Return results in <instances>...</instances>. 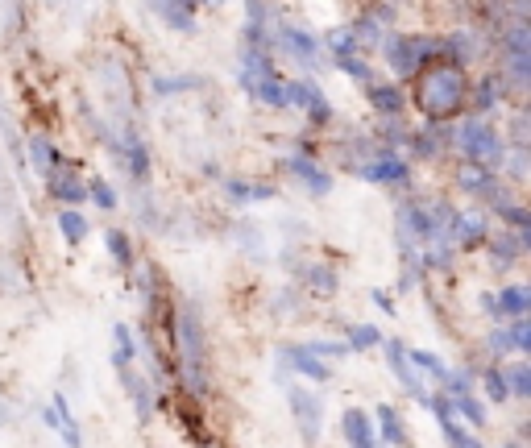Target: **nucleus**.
Segmentation results:
<instances>
[{"label": "nucleus", "instance_id": "nucleus-4", "mask_svg": "<svg viewBox=\"0 0 531 448\" xmlns=\"http://www.w3.org/2000/svg\"><path fill=\"white\" fill-rule=\"evenodd\" d=\"M424 50H428V42H419V38H395V42H386V63L395 67L399 79H407L424 63Z\"/></svg>", "mask_w": 531, "mask_h": 448}, {"label": "nucleus", "instance_id": "nucleus-5", "mask_svg": "<svg viewBox=\"0 0 531 448\" xmlns=\"http://www.w3.org/2000/svg\"><path fill=\"white\" fill-rule=\"evenodd\" d=\"M341 432H345L349 448H378V436H374V419H370L366 411H357V407H349V411L341 415Z\"/></svg>", "mask_w": 531, "mask_h": 448}, {"label": "nucleus", "instance_id": "nucleus-1", "mask_svg": "<svg viewBox=\"0 0 531 448\" xmlns=\"http://www.w3.org/2000/svg\"><path fill=\"white\" fill-rule=\"evenodd\" d=\"M461 100H465V75L457 67H436L424 79V92H419V104H424L432 117H449Z\"/></svg>", "mask_w": 531, "mask_h": 448}, {"label": "nucleus", "instance_id": "nucleus-22", "mask_svg": "<svg viewBox=\"0 0 531 448\" xmlns=\"http://www.w3.org/2000/svg\"><path fill=\"white\" fill-rule=\"evenodd\" d=\"M328 42H332V54H337V59H353V54H357V34H353V25L337 30Z\"/></svg>", "mask_w": 531, "mask_h": 448}, {"label": "nucleus", "instance_id": "nucleus-11", "mask_svg": "<svg viewBox=\"0 0 531 448\" xmlns=\"http://www.w3.org/2000/svg\"><path fill=\"white\" fill-rule=\"evenodd\" d=\"M291 171H295L307 187H312L316 195H328V191H332V175L324 171V166H316V162H307V158H291Z\"/></svg>", "mask_w": 531, "mask_h": 448}, {"label": "nucleus", "instance_id": "nucleus-19", "mask_svg": "<svg viewBox=\"0 0 531 448\" xmlns=\"http://www.w3.org/2000/svg\"><path fill=\"white\" fill-rule=\"evenodd\" d=\"M59 233H63L71 245H79L83 237H88V220H83L79 212H71V208H67V212H59Z\"/></svg>", "mask_w": 531, "mask_h": 448}, {"label": "nucleus", "instance_id": "nucleus-23", "mask_svg": "<svg viewBox=\"0 0 531 448\" xmlns=\"http://www.w3.org/2000/svg\"><path fill=\"white\" fill-rule=\"evenodd\" d=\"M378 424H382V436H386L390 444H403V424H399L395 407H378Z\"/></svg>", "mask_w": 531, "mask_h": 448}, {"label": "nucleus", "instance_id": "nucleus-2", "mask_svg": "<svg viewBox=\"0 0 531 448\" xmlns=\"http://www.w3.org/2000/svg\"><path fill=\"white\" fill-rule=\"evenodd\" d=\"M457 146L469 154V162H494L502 154V142H498V133L486 125V121H461L457 129Z\"/></svg>", "mask_w": 531, "mask_h": 448}, {"label": "nucleus", "instance_id": "nucleus-28", "mask_svg": "<svg viewBox=\"0 0 531 448\" xmlns=\"http://www.w3.org/2000/svg\"><path fill=\"white\" fill-rule=\"evenodd\" d=\"M30 158H34V166H38V171H46V175H50L54 154H50V146H46V137H34V142H30Z\"/></svg>", "mask_w": 531, "mask_h": 448}, {"label": "nucleus", "instance_id": "nucleus-21", "mask_svg": "<svg viewBox=\"0 0 531 448\" xmlns=\"http://www.w3.org/2000/svg\"><path fill=\"white\" fill-rule=\"evenodd\" d=\"M461 187L486 191V187H490V171H486V166H478V162H465V166H461Z\"/></svg>", "mask_w": 531, "mask_h": 448}, {"label": "nucleus", "instance_id": "nucleus-7", "mask_svg": "<svg viewBox=\"0 0 531 448\" xmlns=\"http://www.w3.org/2000/svg\"><path fill=\"white\" fill-rule=\"evenodd\" d=\"M291 407H295L299 424H303V436H307V440H316V436H320V403L299 386V390H291Z\"/></svg>", "mask_w": 531, "mask_h": 448}, {"label": "nucleus", "instance_id": "nucleus-24", "mask_svg": "<svg viewBox=\"0 0 531 448\" xmlns=\"http://www.w3.org/2000/svg\"><path fill=\"white\" fill-rule=\"evenodd\" d=\"M378 341H382V336H378L374 324H357V328H349V345L345 349L353 353V349H366V345H378Z\"/></svg>", "mask_w": 531, "mask_h": 448}, {"label": "nucleus", "instance_id": "nucleus-6", "mask_svg": "<svg viewBox=\"0 0 531 448\" xmlns=\"http://www.w3.org/2000/svg\"><path fill=\"white\" fill-rule=\"evenodd\" d=\"M287 104L307 108V117H312V121H328L332 117V108L324 104V96L312 88V83H287Z\"/></svg>", "mask_w": 531, "mask_h": 448}, {"label": "nucleus", "instance_id": "nucleus-8", "mask_svg": "<svg viewBox=\"0 0 531 448\" xmlns=\"http://www.w3.org/2000/svg\"><path fill=\"white\" fill-rule=\"evenodd\" d=\"M42 419H46V424H50L54 432H59L71 448H79V444H83V440H79V428H75V419H71V407H67V399H63V395H54V407H50Z\"/></svg>", "mask_w": 531, "mask_h": 448}, {"label": "nucleus", "instance_id": "nucleus-10", "mask_svg": "<svg viewBox=\"0 0 531 448\" xmlns=\"http://www.w3.org/2000/svg\"><path fill=\"white\" fill-rule=\"evenodd\" d=\"M386 361H390V370H395V374H403V386L411 390V395L428 403V395H424V390H419V378H415L411 361H407V349H403L399 341H390V345H386Z\"/></svg>", "mask_w": 531, "mask_h": 448}, {"label": "nucleus", "instance_id": "nucleus-14", "mask_svg": "<svg viewBox=\"0 0 531 448\" xmlns=\"http://www.w3.org/2000/svg\"><path fill=\"white\" fill-rule=\"evenodd\" d=\"M453 229H457V241L473 245V241H482V237H486V220H482V212H461Z\"/></svg>", "mask_w": 531, "mask_h": 448}, {"label": "nucleus", "instance_id": "nucleus-18", "mask_svg": "<svg viewBox=\"0 0 531 448\" xmlns=\"http://www.w3.org/2000/svg\"><path fill=\"white\" fill-rule=\"evenodd\" d=\"M291 366H295L303 378H312V382H328V370L320 366L312 353H303V349H291Z\"/></svg>", "mask_w": 531, "mask_h": 448}, {"label": "nucleus", "instance_id": "nucleus-32", "mask_svg": "<svg viewBox=\"0 0 531 448\" xmlns=\"http://www.w3.org/2000/svg\"><path fill=\"white\" fill-rule=\"evenodd\" d=\"M312 283H316V291H337V274H328L324 266H316L312 270Z\"/></svg>", "mask_w": 531, "mask_h": 448}, {"label": "nucleus", "instance_id": "nucleus-20", "mask_svg": "<svg viewBox=\"0 0 531 448\" xmlns=\"http://www.w3.org/2000/svg\"><path fill=\"white\" fill-rule=\"evenodd\" d=\"M50 191L54 195H59V200H79V195H83V187H79V179L71 175V171H50Z\"/></svg>", "mask_w": 531, "mask_h": 448}, {"label": "nucleus", "instance_id": "nucleus-9", "mask_svg": "<svg viewBox=\"0 0 531 448\" xmlns=\"http://www.w3.org/2000/svg\"><path fill=\"white\" fill-rule=\"evenodd\" d=\"M507 50H511V67H515V75L523 79L527 75V54H531V30L523 21H515L511 30H507Z\"/></svg>", "mask_w": 531, "mask_h": 448}, {"label": "nucleus", "instance_id": "nucleus-34", "mask_svg": "<svg viewBox=\"0 0 531 448\" xmlns=\"http://www.w3.org/2000/svg\"><path fill=\"white\" fill-rule=\"evenodd\" d=\"M444 432H449V436H453V444H457V448H482V444H478V440H473V436H465L461 428H444Z\"/></svg>", "mask_w": 531, "mask_h": 448}, {"label": "nucleus", "instance_id": "nucleus-30", "mask_svg": "<svg viewBox=\"0 0 531 448\" xmlns=\"http://www.w3.org/2000/svg\"><path fill=\"white\" fill-rule=\"evenodd\" d=\"M486 395H490V399H498V403L507 399V382H502V374H498V370H490V374H486Z\"/></svg>", "mask_w": 531, "mask_h": 448}, {"label": "nucleus", "instance_id": "nucleus-3", "mask_svg": "<svg viewBox=\"0 0 531 448\" xmlns=\"http://www.w3.org/2000/svg\"><path fill=\"white\" fill-rule=\"evenodd\" d=\"M179 353H183L187 390H195V395H200V390H204V374H200V332H195V316L191 312L179 316Z\"/></svg>", "mask_w": 531, "mask_h": 448}, {"label": "nucleus", "instance_id": "nucleus-13", "mask_svg": "<svg viewBox=\"0 0 531 448\" xmlns=\"http://www.w3.org/2000/svg\"><path fill=\"white\" fill-rule=\"evenodd\" d=\"M494 312H507L511 320H523L527 316V287H502L494 299Z\"/></svg>", "mask_w": 531, "mask_h": 448}, {"label": "nucleus", "instance_id": "nucleus-35", "mask_svg": "<svg viewBox=\"0 0 531 448\" xmlns=\"http://www.w3.org/2000/svg\"><path fill=\"white\" fill-rule=\"evenodd\" d=\"M511 448H515V444H511Z\"/></svg>", "mask_w": 531, "mask_h": 448}, {"label": "nucleus", "instance_id": "nucleus-26", "mask_svg": "<svg viewBox=\"0 0 531 448\" xmlns=\"http://www.w3.org/2000/svg\"><path fill=\"white\" fill-rule=\"evenodd\" d=\"M507 382V395H531V370L527 366H515L511 374H502Z\"/></svg>", "mask_w": 531, "mask_h": 448}, {"label": "nucleus", "instance_id": "nucleus-16", "mask_svg": "<svg viewBox=\"0 0 531 448\" xmlns=\"http://www.w3.org/2000/svg\"><path fill=\"white\" fill-rule=\"evenodd\" d=\"M361 175H366L370 183H386V179H403L407 175V166L395 162V158H386V162H370V166H361Z\"/></svg>", "mask_w": 531, "mask_h": 448}, {"label": "nucleus", "instance_id": "nucleus-27", "mask_svg": "<svg viewBox=\"0 0 531 448\" xmlns=\"http://www.w3.org/2000/svg\"><path fill=\"white\" fill-rule=\"evenodd\" d=\"M113 341H117V366L125 370L129 361H133V336H129V328H125V324H117V328H113Z\"/></svg>", "mask_w": 531, "mask_h": 448}, {"label": "nucleus", "instance_id": "nucleus-33", "mask_svg": "<svg viewBox=\"0 0 531 448\" xmlns=\"http://www.w3.org/2000/svg\"><path fill=\"white\" fill-rule=\"evenodd\" d=\"M187 83H191V79H158V83H154V88H158V92L166 96V92H183V88H187Z\"/></svg>", "mask_w": 531, "mask_h": 448}, {"label": "nucleus", "instance_id": "nucleus-29", "mask_svg": "<svg viewBox=\"0 0 531 448\" xmlns=\"http://www.w3.org/2000/svg\"><path fill=\"white\" fill-rule=\"evenodd\" d=\"M88 195L100 204V208H117V195H113V187H108L104 179H96V183H88Z\"/></svg>", "mask_w": 531, "mask_h": 448}, {"label": "nucleus", "instance_id": "nucleus-17", "mask_svg": "<svg viewBox=\"0 0 531 448\" xmlns=\"http://www.w3.org/2000/svg\"><path fill=\"white\" fill-rule=\"evenodd\" d=\"M154 13L166 25H175V30H191V25H195V9L191 5H154Z\"/></svg>", "mask_w": 531, "mask_h": 448}, {"label": "nucleus", "instance_id": "nucleus-25", "mask_svg": "<svg viewBox=\"0 0 531 448\" xmlns=\"http://www.w3.org/2000/svg\"><path fill=\"white\" fill-rule=\"evenodd\" d=\"M370 100H374V108H382V112H399V108H403V92H399V88H370Z\"/></svg>", "mask_w": 531, "mask_h": 448}, {"label": "nucleus", "instance_id": "nucleus-12", "mask_svg": "<svg viewBox=\"0 0 531 448\" xmlns=\"http://www.w3.org/2000/svg\"><path fill=\"white\" fill-rule=\"evenodd\" d=\"M283 46L295 54V59L316 63V38H312V34H303V30H295V25H283Z\"/></svg>", "mask_w": 531, "mask_h": 448}, {"label": "nucleus", "instance_id": "nucleus-31", "mask_svg": "<svg viewBox=\"0 0 531 448\" xmlns=\"http://www.w3.org/2000/svg\"><path fill=\"white\" fill-rule=\"evenodd\" d=\"M108 249H113L117 262H129V241H125V233H108Z\"/></svg>", "mask_w": 531, "mask_h": 448}, {"label": "nucleus", "instance_id": "nucleus-15", "mask_svg": "<svg viewBox=\"0 0 531 448\" xmlns=\"http://www.w3.org/2000/svg\"><path fill=\"white\" fill-rule=\"evenodd\" d=\"M407 361H411L415 370H428V374H436L440 382H449V374H453V370L444 366V361H440L436 353H428V349H407Z\"/></svg>", "mask_w": 531, "mask_h": 448}]
</instances>
